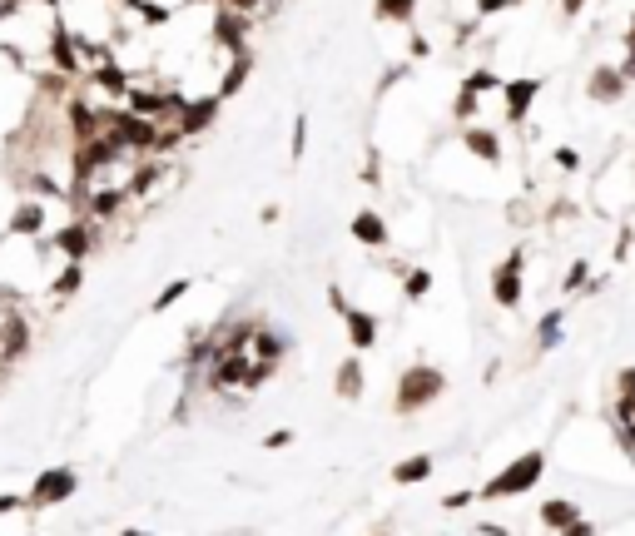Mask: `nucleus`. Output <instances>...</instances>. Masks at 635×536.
<instances>
[{"label": "nucleus", "mask_w": 635, "mask_h": 536, "mask_svg": "<svg viewBox=\"0 0 635 536\" xmlns=\"http://www.w3.org/2000/svg\"><path fill=\"white\" fill-rule=\"evenodd\" d=\"M541 472H546L541 452H521L507 472H497V477L482 487V497H521L526 487H536V482H541Z\"/></svg>", "instance_id": "1"}, {"label": "nucleus", "mask_w": 635, "mask_h": 536, "mask_svg": "<svg viewBox=\"0 0 635 536\" xmlns=\"http://www.w3.org/2000/svg\"><path fill=\"white\" fill-rule=\"evenodd\" d=\"M526 249H511L502 264L492 268V303L497 308H521V293H526Z\"/></svg>", "instance_id": "2"}, {"label": "nucleus", "mask_w": 635, "mask_h": 536, "mask_svg": "<svg viewBox=\"0 0 635 536\" xmlns=\"http://www.w3.org/2000/svg\"><path fill=\"white\" fill-rule=\"evenodd\" d=\"M457 144L477 159V164H487V169H497L502 159H507V139L497 125H462L457 130Z\"/></svg>", "instance_id": "3"}, {"label": "nucleus", "mask_w": 635, "mask_h": 536, "mask_svg": "<svg viewBox=\"0 0 635 536\" xmlns=\"http://www.w3.org/2000/svg\"><path fill=\"white\" fill-rule=\"evenodd\" d=\"M348 239H353L358 249L387 254V249H392V224H387L382 209H353V219H348Z\"/></svg>", "instance_id": "4"}, {"label": "nucleus", "mask_w": 635, "mask_h": 536, "mask_svg": "<svg viewBox=\"0 0 635 536\" xmlns=\"http://www.w3.org/2000/svg\"><path fill=\"white\" fill-rule=\"evenodd\" d=\"M626 90H631V80L621 75V65H616V60L591 65V75H586V100H591V105H621V100H626Z\"/></svg>", "instance_id": "5"}, {"label": "nucleus", "mask_w": 635, "mask_h": 536, "mask_svg": "<svg viewBox=\"0 0 635 536\" xmlns=\"http://www.w3.org/2000/svg\"><path fill=\"white\" fill-rule=\"evenodd\" d=\"M442 398V373L437 368H407L402 373V388H397V407H427V402Z\"/></svg>", "instance_id": "6"}, {"label": "nucleus", "mask_w": 635, "mask_h": 536, "mask_svg": "<svg viewBox=\"0 0 635 536\" xmlns=\"http://www.w3.org/2000/svg\"><path fill=\"white\" fill-rule=\"evenodd\" d=\"M75 467H50V472H40L35 482H30V507L40 512V507H55V502H65V497H75Z\"/></svg>", "instance_id": "7"}, {"label": "nucleus", "mask_w": 635, "mask_h": 536, "mask_svg": "<svg viewBox=\"0 0 635 536\" xmlns=\"http://www.w3.org/2000/svg\"><path fill=\"white\" fill-rule=\"evenodd\" d=\"M333 393H338L343 402H358V398H363V353H353V358H343V363H338Z\"/></svg>", "instance_id": "8"}, {"label": "nucleus", "mask_w": 635, "mask_h": 536, "mask_svg": "<svg viewBox=\"0 0 635 536\" xmlns=\"http://www.w3.org/2000/svg\"><path fill=\"white\" fill-rule=\"evenodd\" d=\"M417 5L422 0H373V20L378 25H417Z\"/></svg>", "instance_id": "9"}, {"label": "nucleus", "mask_w": 635, "mask_h": 536, "mask_svg": "<svg viewBox=\"0 0 635 536\" xmlns=\"http://www.w3.org/2000/svg\"><path fill=\"white\" fill-rule=\"evenodd\" d=\"M397 283H402V298H407V303H422V298H427V293H432V268H407V273H402V278H397Z\"/></svg>", "instance_id": "10"}, {"label": "nucleus", "mask_w": 635, "mask_h": 536, "mask_svg": "<svg viewBox=\"0 0 635 536\" xmlns=\"http://www.w3.org/2000/svg\"><path fill=\"white\" fill-rule=\"evenodd\" d=\"M189 288H194L189 278H169V283H164V288L154 293V303H149V313H169L174 303H184V298H189Z\"/></svg>", "instance_id": "11"}, {"label": "nucleus", "mask_w": 635, "mask_h": 536, "mask_svg": "<svg viewBox=\"0 0 635 536\" xmlns=\"http://www.w3.org/2000/svg\"><path fill=\"white\" fill-rule=\"evenodd\" d=\"M427 477H432V457H407V462L392 472L397 487H412V482H427Z\"/></svg>", "instance_id": "12"}, {"label": "nucleus", "mask_w": 635, "mask_h": 536, "mask_svg": "<svg viewBox=\"0 0 635 536\" xmlns=\"http://www.w3.org/2000/svg\"><path fill=\"white\" fill-rule=\"evenodd\" d=\"M616 65H621V75H626V80H631V90H635V50H626V55H621V60H616Z\"/></svg>", "instance_id": "13"}]
</instances>
